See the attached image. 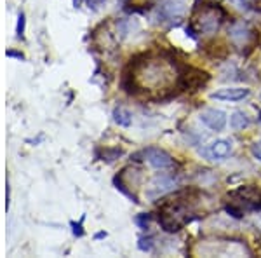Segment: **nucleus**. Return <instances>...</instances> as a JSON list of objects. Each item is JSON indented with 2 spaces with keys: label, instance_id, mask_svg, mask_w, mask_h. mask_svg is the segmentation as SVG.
Returning <instances> with one entry per match:
<instances>
[{
  "label": "nucleus",
  "instance_id": "nucleus-1",
  "mask_svg": "<svg viewBox=\"0 0 261 258\" xmlns=\"http://www.w3.org/2000/svg\"><path fill=\"white\" fill-rule=\"evenodd\" d=\"M225 18V11L221 9L218 4H211V7L202 11L199 21H197V27H199V32L204 33H214L220 28L221 21Z\"/></svg>",
  "mask_w": 261,
  "mask_h": 258
},
{
  "label": "nucleus",
  "instance_id": "nucleus-2",
  "mask_svg": "<svg viewBox=\"0 0 261 258\" xmlns=\"http://www.w3.org/2000/svg\"><path fill=\"white\" fill-rule=\"evenodd\" d=\"M141 155H143V159L155 169H169L174 166V159H172L166 150L157 149V147H148V149H145L141 152Z\"/></svg>",
  "mask_w": 261,
  "mask_h": 258
},
{
  "label": "nucleus",
  "instance_id": "nucleus-3",
  "mask_svg": "<svg viewBox=\"0 0 261 258\" xmlns=\"http://www.w3.org/2000/svg\"><path fill=\"white\" fill-rule=\"evenodd\" d=\"M231 143L228 139H216V142L209 143L207 147L199 150V154L207 160H223L230 155Z\"/></svg>",
  "mask_w": 261,
  "mask_h": 258
},
{
  "label": "nucleus",
  "instance_id": "nucleus-4",
  "mask_svg": "<svg viewBox=\"0 0 261 258\" xmlns=\"http://www.w3.org/2000/svg\"><path fill=\"white\" fill-rule=\"evenodd\" d=\"M200 122L204 126H207L211 131H223L226 126V113L223 110L216 108H205L200 112Z\"/></svg>",
  "mask_w": 261,
  "mask_h": 258
},
{
  "label": "nucleus",
  "instance_id": "nucleus-5",
  "mask_svg": "<svg viewBox=\"0 0 261 258\" xmlns=\"http://www.w3.org/2000/svg\"><path fill=\"white\" fill-rule=\"evenodd\" d=\"M252 33L254 32L251 30V27L247 23H244V21H235L228 28L230 39L233 40V44H237L239 48H244V45L249 44L252 40Z\"/></svg>",
  "mask_w": 261,
  "mask_h": 258
},
{
  "label": "nucleus",
  "instance_id": "nucleus-6",
  "mask_svg": "<svg viewBox=\"0 0 261 258\" xmlns=\"http://www.w3.org/2000/svg\"><path fill=\"white\" fill-rule=\"evenodd\" d=\"M249 89L247 87H223V89L214 91L211 98L221 100V101H242L249 96Z\"/></svg>",
  "mask_w": 261,
  "mask_h": 258
},
{
  "label": "nucleus",
  "instance_id": "nucleus-7",
  "mask_svg": "<svg viewBox=\"0 0 261 258\" xmlns=\"http://www.w3.org/2000/svg\"><path fill=\"white\" fill-rule=\"evenodd\" d=\"M183 12H185V7L178 0H166L161 6V14L166 19H178L183 16Z\"/></svg>",
  "mask_w": 261,
  "mask_h": 258
},
{
  "label": "nucleus",
  "instance_id": "nucleus-8",
  "mask_svg": "<svg viewBox=\"0 0 261 258\" xmlns=\"http://www.w3.org/2000/svg\"><path fill=\"white\" fill-rule=\"evenodd\" d=\"M172 187H174V181H172V178H167V176H157V178L151 181V192H148V196L150 197H159Z\"/></svg>",
  "mask_w": 261,
  "mask_h": 258
},
{
  "label": "nucleus",
  "instance_id": "nucleus-9",
  "mask_svg": "<svg viewBox=\"0 0 261 258\" xmlns=\"http://www.w3.org/2000/svg\"><path fill=\"white\" fill-rule=\"evenodd\" d=\"M249 124H251L249 117L244 112H233L230 115V128L233 131H242V129L249 128Z\"/></svg>",
  "mask_w": 261,
  "mask_h": 258
},
{
  "label": "nucleus",
  "instance_id": "nucleus-10",
  "mask_svg": "<svg viewBox=\"0 0 261 258\" xmlns=\"http://www.w3.org/2000/svg\"><path fill=\"white\" fill-rule=\"evenodd\" d=\"M113 121L119 126H122V128H129V126L133 124V113H130L129 110L119 107L113 110Z\"/></svg>",
  "mask_w": 261,
  "mask_h": 258
},
{
  "label": "nucleus",
  "instance_id": "nucleus-11",
  "mask_svg": "<svg viewBox=\"0 0 261 258\" xmlns=\"http://www.w3.org/2000/svg\"><path fill=\"white\" fill-rule=\"evenodd\" d=\"M113 185H115L117 190H120V192L124 194L125 197H129L133 202H140V201H138V197L134 196V194L130 192V190H127V185H125L124 181H122V176H115V178H113Z\"/></svg>",
  "mask_w": 261,
  "mask_h": 258
},
{
  "label": "nucleus",
  "instance_id": "nucleus-12",
  "mask_svg": "<svg viewBox=\"0 0 261 258\" xmlns=\"http://www.w3.org/2000/svg\"><path fill=\"white\" fill-rule=\"evenodd\" d=\"M153 238L151 236H141L140 239H138V248L141 249V251L145 253H151L153 251Z\"/></svg>",
  "mask_w": 261,
  "mask_h": 258
},
{
  "label": "nucleus",
  "instance_id": "nucleus-13",
  "mask_svg": "<svg viewBox=\"0 0 261 258\" xmlns=\"http://www.w3.org/2000/svg\"><path fill=\"white\" fill-rule=\"evenodd\" d=\"M134 222H136V225L143 228V230H146L150 225V215H146V213H141V215H138L136 218H134Z\"/></svg>",
  "mask_w": 261,
  "mask_h": 258
},
{
  "label": "nucleus",
  "instance_id": "nucleus-14",
  "mask_svg": "<svg viewBox=\"0 0 261 258\" xmlns=\"http://www.w3.org/2000/svg\"><path fill=\"white\" fill-rule=\"evenodd\" d=\"M239 9H244V11H249L252 6H254V0H231Z\"/></svg>",
  "mask_w": 261,
  "mask_h": 258
},
{
  "label": "nucleus",
  "instance_id": "nucleus-15",
  "mask_svg": "<svg viewBox=\"0 0 261 258\" xmlns=\"http://www.w3.org/2000/svg\"><path fill=\"white\" fill-rule=\"evenodd\" d=\"M24 23H27V19H24V14L21 12V14L18 16V27H16V33H18V37L21 39L24 33Z\"/></svg>",
  "mask_w": 261,
  "mask_h": 258
},
{
  "label": "nucleus",
  "instance_id": "nucleus-16",
  "mask_svg": "<svg viewBox=\"0 0 261 258\" xmlns=\"http://www.w3.org/2000/svg\"><path fill=\"white\" fill-rule=\"evenodd\" d=\"M84 220V218H82ZM82 220L81 222H71L70 225H71V232H73V236H77V238H82L84 236V228H82Z\"/></svg>",
  "mask_w": 261,
  "mask_h": 258
},
{
  "label": "nucleus",
  "instance_id": "nucleus-17",
  "mask_svg": "<svg viewBox=\"0 0 261 258\" xmlns=\"http://www.w3.org/2000/svg\"><path fill=\"white\" fill-rule=\"evenodd\" d=\"M251 152H252V155H254L256 159L261 160V142H256L254 145L251 147Z\"/></svg>",
  "mask_w": 261,
  "mask_h": 258
},
{
  "label": "nucleus",
  "instance_id": "nucleus-18",
  "mask_svg": "<svg viewBox=\"0 0 261 258\" xmlns=\"http://www.w3.org/2000/svg\"><path fill=\"white\" fill-rule=\"evenodd\" d=\"M105 2H107V0H87V6H89V9L96 11V9H99Z\"/></svg>",
  "mask_w": 261,
  "mask_h": 258
},
{
  "label": "nucleus",
  "instance_id": "nucleus-19",
  "mask_svg": "<svg viewBox=\"0 0 261 258\" xmlns=\"http://www.w3.org/2000/svg\"><path fill=\"white\" fill-rule=\"evenodd\" d=\"M226 211H228V213L233 218H242V211L237 209V208H233V206H226Z\"/></svg>",
  "mask_w": 261,
  "mask_h": 258
},
{
  "label": "nucleus",
  "instance_id": "nucleus-20",
  "mask_svg": "<svg viewBox=\"0 0 261 258\" xmlns=\"http://www.w3.org/2000/svg\"><path fill=\"white\" fill-rule=\"evenodd\" d=\"M6 54H7V56H9V58H16V60H24V56H23V54H21V53H18V51H12V49H9Z\"/></svg>",
  "mask_w": 261,
  "mask_h": 258
},
{
  "label": "nucleus",
  "instance_id": "nucleus-21",
  "mask_svg": "<svg viewBox=\"0 0 261 258\" xmlns=\"http://www.w3.org/2000/svg\"><path fill=\"white\" fill-rule=\"evenodd\" d=\"M107 238V232H98V234L94 236V239H105Z\"/></svg>",
  "mask_w": 261,
  "mask_h": 258
},
{
  "label": "nucleus",
  "instance_id": "nucleus-22",
  "mask_svg": "<svg viewBox=\"0 0 261 258\" xmlns=\"http://www.w3.org/2000/svg\"><path fill=\"white\" fill-rule=\"evenodd\" d=\"M81 2H82V0H73V7H79V6H81Z\"/></svg>",
  "mask_w": 261,
  "mask_h": 258
},
{
  "label": "nucleus",
  "instance_id": "nucleus-23",
  "mask_svg": "<svg viewBox=\"0 0 261 258\" xmlns=\"http://www.w3.org/2000/svg\"><path fill=\"white\" fill-rule=\"evenodd\" d=\"M119 2H122V4H125V2H127V0H119Z\"/></svg>",
  "mask_w": 261,
  "mask_h": 258
},
{
  "label": "nucleus",
  "instance_id": "nucleus-24",
  "mask_svg": "<svg viewBox=\"0 0 261 258\" xmlns=\"http://www.w3.org/2000/svg\"><path fill=\"white\" fill-rule=\"evenodd\" d=\"M259 122H261V112H259Z\"/></svg>",
  "mask_w": 261,
  "mask_h": 258
}]
</instances>
